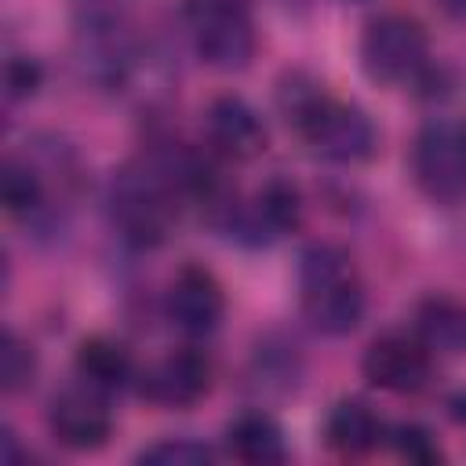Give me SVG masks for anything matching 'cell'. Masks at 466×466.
Masks as SVG:
<instances>
[{
  "mask_svg": "<svg viewBox=\"0 0 466 466\" xmlns=\"http://www.w3.org/2000/svg\"><path fill=\"white\" fill-rule=\"evenodd\" d=\"M302 313L320 335H350L364 317V291L350 255L335 244H309L299 258Z\"/></svg>",
  "mask_w": 466,
  "mask_h": 466,
  "instance_id": "1",
  "label": "cell"
},
{
  "mask_svg": "<svg viewBox=\"0 0 466 466\" xmlns=\"http://www.w3.org/2000/svg\"><path fill=\"white\" fill-rule=\"evenodd\" d=\"M193 18L197 55L222 73H237L255 55V29L248 18V0H186Z\"/></svg>",
  "mask_w": 466,
  "mask_h": 466,
  "instance_id": "2",
  "label": "cell"
},
{
  "mask_svg": "<svg viewBox=\"0 0 466 466\" xmlns=\"http://www.w3.org/2000/svg\"><path fill=\"white\" fill-rule=\"evenodd\" d=\"M360 66L379 84H400L426 66V33L404 15L375 18L360 36Z\"/></svg>",
  "mask_w": 466,
  "mask_h": 466,
  "instance_id": "3",
  "label": "cell"
},
{
  "mask_svg": "<svg viewBox=\"0 0 466 466\" xmlns=\"http://www.w3.org/2000/svg\"><path fill=\"white\" fill-rule=\"evenodd\" d=\"M415 182L433 200H459L466 193V124L433 120L419 131L411 153Z\"/></svg>",
  "mask_w": 466,
  "mask_h": 466,
  "instance_id": "4",
  "label": "cell"
},
{
  "mask_svg": "<svg viewBox=\"0 0 466 466\" xmlns=\"http://www.w3.org/2000/svg\"><path fill=\"white\" fill-rule=\"evenodd\" d=\"M113 218L120 222L124 237L138 244H157L171 222V197L157 171L127 167L113 178Z\"/></svg>",
  "mask_w": 466,
  "mask_h": 466,
  "instance_id": "5",
  "label": "cell"
},
{
  "mask_svg": "<svg viewBox=\"0 0 466 466\" xmlns=\"http://www.w3.org/2000/svg\"><path fill=\"white\" fill-rule=\"evenodd\" d=\"M299 131L313 146V153L335 164H360L375 153V127L357 106L324 98Z\"/></svg>",
  "mask_w": 466,
  "mask_h": 466,
  "instance_id": "6",
  "label": "cell"
},
{
  "mask_svg": "<svg viewBox=\"0 0 466 466\" xmlns=\"http://www.w3.org/2000/svg\"><path fill=\"white\" fill-rule=\"evenodd\" d=\"M102 393L106 390H98L91 382L55 393V400H51V430L66 448L91 451V448L106 444V437L113 430V415H109V404H106Z\"/></svg>",
  "mask_w": 466,
  "mask_h": 466,
  "instance_id": "7",
  "label": "cell"
},
{
  "mask_svg": "<svg viewBox=\"0 0 466 466\" xmlns=\"http://www.w3.org/2000/svg\"><path fill=\"white\" fill-rule=\"evenodd\" d=\"M430 375V350L404 335H382L364 353V379L390 393H415Z\"/></svg>",
  "mask_w": 466,
  "mask_h": 466,
  "instance_id": "8",
  "label": "cell"
},
{
  "mask_svg": "<svg viewBox=\"0 0 466 466\" xmlns=\"http://www.w3.org/2000/svg\"><path fill=\"white\" fill-rule=\"evenodd\" d=\"M222 309H226V299H222V288L211 273L189 266L182 269L175 280H171V291H167V317L178 331L186 335H208L218 328L222 320Z\"/></svg>",
  "mask_w": 466,
  "mask_h": 466,
  "instance_id": "9",
  "label": "cell"
},
{
  "mask_svg": "<svg viewBox=\"0 0 466 466\" xmlns=\"http://www.w3.org/2000/svg\"><path fill=\"white\" fill-rule=\"evenodd\" d=\"M299 211H302L299 189L291 182H284V178H269L255 193V200L244 211H237L233 237H240L248 244H269L280 233H288V229L299 226Z\"/></svg>",
  "mask_w": 466,
  "mask_h": 466,
  "instance_id": "10",
  "label": "cell"
},
{
  "mask_svg": "<svg viewBox=\"0 0 466 466\" xmlns=\"http://www.w3.org/2000/svg\"><path fill=\"white\" fill-rule=\"evenodd\" d=\"M208 382L211 364L197 350H175L146 375L142 393L164 408H189L208 393Z\"/></svg>",
  "mask_w": 466,
  "mask_h": 466,
  "instance_id": "11",
  "label": "cell"
},
{
  "mask_svg": "<svg viewBox=\"0 0 466 466\" xmlns=\"http://www.w3.org/2000/svg\"><path fill=\"white\" fill-rule=\"evenodd\" d=\"M208 138H211V146L222 157H229V160H251L266 146V127H262L258 113L244 98L222 95L208 109Z\"/></svg>",
  "mask_w": 466,
  "mask_h": 466,
  "instance_id": "12",
  "label": "cell"
},
{
  "mask_svg": "<svg viewBox=\"0 0 466 466\" xmlns=\"http://www.w3.org/2000/svg\"><path fill=\"white\" fill-rule=\"evenodd\" d=\"M419 342L441 357H462L466 353V302L433 295L419 306Z\"/></svg>",
  "mask_w": 466,
  "mask_h": 466,
  "instance_id": "13",
  "label": "cell"
},
{
  "mask_svg": "<svg viewBox=\"0 0 466 466\" xmlns=\"http://www.w3.org/2000/svg\"><path fill=\"white\" fill-rule=\"evenodd\" d=\"M226 444L240 462H255V466H269L284 459V437L280 426L262 415V411H244L240 419L229 422L226 430Z\"/></svg>",
  "mask_w": 466,
  "mask_h": 466,
  "instance_id": "14",
  "label": "cell"
},
{
  "mask_svg": "<svg viewBox=\"0 0 466 466\" xmlns=\"http://www.w3.org/2000/svg\"><path fill=\"white\" fill-rule=\"evenodd\" d=\"M324 433H328V444L335 451H342V455H364V451H371L379 444L382 426H379V419H375V411L368 404L342 400V404L331 408Z\"/></svg>",
  "mask_w": 466,
  "mask_h": 466,
  "instance_id": "15",
  "label": "cell"
},
{
  "mask_svg": "<svg viewBox=\"0 0 466 466\" xmlns=\"http://www.w3.org/2000/svg\"><path fill=\"white\" fill-rule=\"evenodd\" d=\"M76 371L98 390H116L131 379V353L106 335H91L76 350Z\"/></svg>",
  "mask_w": 466,
  "mask_h": 466,
  "instance_id": "16",
  "label": "cell"
},
{
  "mask_svg": "<svg viewBox=\"0 0 466 466\" xmlns=\"http://www.w3.org/2000/svg\"><path fill=\"white\" fill-rule=\"evenodd\" d=\"M0 193H4V208L11 215H29L40 208L44 200V186H40V175L22 164V160H7L4 164V175H0Z\"/></svg>",
  "mask_w": 466,
  "mask_h": 466,
  "instance_id": "17",
  "label": "cell"
},
{
  "mask_svg": "<svg viewBox=\"0 0 466 466\" xmlns=\"http://www.w3.org/2000/svg\"><path fill=\"white\" fill-rule=\"evenodd\" d=\"M324 98H328V95L320 91V84L309 80V76H302V73L284 76V84L277 87V106H280V113L288 116V124H295V127H302V124L309 120V113H313Z\"/></svg>",
  "mask_w": 466,
  "mask_h": 466,
  "instance_id": "18",
  "label": "cell"
},
{
  "mask_svg": "<svg viewBox=\"0 0 466 466\" xmlns=\"http://www.w3.org/2000/svg\"><path fill=\"white\" fill-rule=\"evenodd\" d=\"M33 371H36L33 350L15 331H4V339H0V386H4V393L25 390L33 382Z\"/></svg>",
  "mask_w": 466,
  "mask_h": 466,
  "instance_id": "19",
  "label": "cell"
},
{
  "mask_svg": "<svg viewBox=\"0 0 466 466\" xmlns=\"http://www.w3.org/2000/svg\"><path fill=\"white\" fill-rule=\"evenodd\" d=\"M138 462H149V466H204L211 462V448L200 444V441H189V437H167V441H157L149 444Z\"/></svg>",
  "mask_w": 466,
  "mask_h": 466,
  "instance_id": "20",
  "label": "cell"
},
{
  "mask_svg": "<svg viewBox=\"0 0 466 466\" xmlns=\"http://www.w3.org/2000/svg\"><path fill=\"white\" fill-rule=\"evenodd\" d=\"M393 448H397L400 459L419 462V466L441 462V448H437V441L430 437V430H422V426H397V433H393Z\"/></svg>",
  "mask_w": 466,
  "mask_h": 466,
  "instance_id": "21",
  "label": "cell"
},
{
  "mask_svg": "<svg viewBox=\"0 0 466 466\" xmlns=\"http://www.w3.org/2000/svg\"><path fill=\"white\" fill-rule=\"evenodd\" d=\"M4 84H7V98H29L40 87V66L33 58H11L4 69Z\"/></svg>",
  "mask_w": 466,
  "mask_h": 466,
  "instance_id": "22",
  "label": "cell"
},
{
  "mask_svg": "<svg viewBox=\"0 0 466 466\" xmlns=\"http://www.w3.org/2000/svg\"><path fill=\"white\" fill-rule=\"evenodd\" d=\"M437 7L451 18H466V0H437Z\"/></svg>",
  "mask_w": 466,
  "mask_h": 466,
  "instance_id": "23",
  "label": "cell"
}]
</instances>
